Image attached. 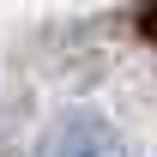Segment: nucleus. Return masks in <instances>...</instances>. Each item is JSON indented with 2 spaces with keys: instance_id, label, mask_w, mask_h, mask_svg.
<instances>
[{
  "instance_id": "nucleus-1",
  "label": "nucleus",
  "mask_w": 157,
  "mask_h": 157,
  "mask_svg": "<svg viewBox=\"0 0 157 157\" xmlns=\"http://www.w3.org/2000/svg\"><path fill=\"white\" fill-rule=\"evenodd\" d=\"M42 157H121V139L109 121L97 115H73V121H60L55 139H48V151Z\"/></svg>"
},
{
  "instance_id": "nucleus-2",
  "label": "nucleus",
  "mask_w": 157,
  "mask_h": 157,
  "mask_svg": "<svg viewBox=\"0 0 157 157\" xmlns=\"http://www.w3.org/2000/svg\"><path fill=\"white\" fill-rule=\"evenodd\" d=\"M139 18H145V36H157V0L145 6V12H139Z\"/></svg>"
}]
</instances>
